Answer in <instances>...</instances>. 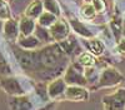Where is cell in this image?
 I'll return each mask as SVG.
<instances>
[{"instance_id":"6da1fadb","label":"cell","mask_w":125,"mask_h":110,"mask_svg":"<svg viewBox=\"0 0 125 110\" xmlns=\"http://www.w3.org/2000/svg\"><path fill=\"white\" fill-rule=\"evenodd\" d=\"M66 53L60 44L48 45L40 50H19L18 60L23 69L35 75L39 80L56 79L66 64Z\"/></svg>"},{"instance_id":"7a4b0ae2","label":"cell","mask_w":125,"mask_h":110,"mask_svg":"<svg viewBox=\"0 0 125 110\" xmlns=\"http://www.w3.org/2000/svg\"><path fill=\"white\" fill-rule=\"evenodd\" d=\"M64 80L66 81L68 85H79V86H86L89 83L83 74V68L81 65L78 64H70L65 69L64 74Z\"/></svg>"},{"instance_id":"3957f363","label":"cell","mask_w":125,"mask_h":110,"mask_svg":"<svg viewBox=\"0 0 125 110\" xmlns=\"http://www.w3.org/2000/svg\"><path fill=\"white\" fill-rule=\"evenodd\" d=\"M104 110H125V89H119L115 93L103 98Z\"/></svg>"},{"instance_id":"277c9868","label":"cell","mask_w":125,"mask_h":110,"mask_svg":"<svg viewBox=\"0 0 125 110\" xmlns=\"http://www.w3.org/2000/svg\"><path fill=\"white\" fill-rule=\"evenodd\" d=\"M124 81V76L114 68H108L101 73L99 78V84L98 88H109V86H115Z\"/></svg>"},{"instance_id":"5b68a950","label":"cell","mask_w":125,"mask_h":110,"mask_svg":"<svg viewBox=\"0 0 125 110\" xmlns=\"http://www.w3.org/2000/svg\"><path fill=\"white\" fill-rule=\"evenodd\" d=\"M64 96L66 100H70V101H85L89 98V93L85 86L68 85Z\"/></svg>"},{"instance_id":"8992f818","label":"cell","mask_w":125,"mask_h":110,"mask_svg":"<svg viewBox=\"0 0 125 110\" xmlns=\"http://www.w3.org/2000/svg\"><path fill=\"white\" fill-rule=\"evenodd\" d=\"M68 84L64 80V78H56L51 80L48 85V95L51 99H59L60 96L65 95Z\"/></svg>"},{"instance_id":"52a82bcc","label":"cell","mask_w":125,"mask_h":110,"mask_svg":"<svg viewBox=\"0 0 125 110\" xmlns=\"http://www.w3.org/2000/svg\"><path fill=\"white\" fill-rule=\"evenodd\" d=\"M0 85L4 88V90L10 94L11 96H20V95H24V90L21 88V85L19 84V81L15 78L11 76H8V78H1L0 80Z\"/></svg>"},{"instance_id":"ba28073f","label":"cell","mask_w":125,"mask_h":110,"mask_svg":"<svg viewBox=\"0 0 125 110\" xmlns=\"http://www.w3.org/2000/svg\"><path fill=\"white\" fill-rule=\"evenodd\" d=\"M49 30H50V34L53 36V39L58 43L65 40L69 36V28H68L66 23L62 21V20H56V23L51 25L49 28Z\"/></svg>"},{"instance_id":"9c48e42d","label":"cell","mask_w":125,"mask_h":110,"mask_svg":"<svg viewBox=\"0 0 125 110\" xmlns=\"http://www.w3.org/2000/svg\"><path fill=\"white\" fill-rule=\"evenodd\" d=\"M19 31H20V28H19V23L14 19H9L5 21L4 24V35L8 40L10 41H18L19 39Z\"/></svg>"},{"instance_id":"30bf717a","label":"cell","mask_w":125,"mask_h":110,"mask_svg":"<svg viewBox=\"0 0 125 110\" xmlns=\"http://www.w3.org/2000/svg\"><path fill=\"white\" fill-rule=\"evenodd\" d=\"M18 44L19 46L24 49V50H35L36 48L40 46L41 41L35 36V35H28V36H23L20 35L19 39H18Z\"/></svg>"},{"instance_id":"8fae6325","label":"cell","mask_w":125,"mask_h":110,"mask_svg":"<svg viewBox=\"0 0 125 110\" xmlns=\"http://www.w3.org/2000/svg\"><path fill=\"white\" fill-rule=\"evenodd\" d=\"M19 28H20V35H23V36L31 35L33 31H35V28H36L35 19H31V18L24 15L21 19H20Z\"/></svg>"},{"instance_id":"7c38bea8","label":"cell","mask_w":125,"mask_h":110,"mask_svg":"<svg viewBox=\"0 0 125 110\" xmlns=\"http://www.w3.org/2000/svg\"><path fill=\"white\" fill-rule=\"evenodd\" d=\"M43 1L41 0H34L33 3H30V5L25 10V15L31 18V19H38L41 14H43Z\"/></svg>"},{"instance_id":"4fadbf2b","label":"cell","mask_w":125,"mask_h":110,"mask_svg":"<svg viewBox=\"0 0 125 110\" xmlns=\"http://www.w3.org/2000/svg\"><path fill=\"white\" fill-rule=\"evenodd\" d=\"M56 15L50 13V11H43V14H41L39 18H38V23L39 25L44 26V28H50L53 24L56 23Z\"/></svg>"},{"instance_id":"5bb4252c","label":"cell","mask_w":125,"mask_h":110,"mask_svg":"<svg viewBox=\"0 0 125 110\" xmlns=\"http://www.w3.org/2000/svg\"><path fill=\"white\" fill-rule=\"evenodd\" d=\"M86 48H88L89 51L93 55H95V56L101 55L103 51H104V45L98 39H90V40H88V41H86Z\"/></svg>"},{"instance_id":"9a60e30c","label":"cell","mask_w":125,"mask_h":110,"mask_svg":"<svg viewBox=\"0 0 125 110\" xmlns=\"http://www.w3.org/2000/svg\"><path fill=\"white\" fill-rule=\"evenodd\" d=\"M30 108H31V104L29 103V100L26 98H23V95L14 96V100L11 101L13 110H30Z\"/></svg>"},{"instance_id":"2e32d148","label":"cell","mask_w":125,"mask_h":110,"mask_svg":"<svg viewBox=\"0 0 125 110\" xmlns=\"http://www.w3.org/2000/svg\"><path fill=\"white\" fill-rule=\"evenodd\" d=\"M35 36L41 43H49L51 40H54L51 34H50V30H46V28L41 26V25H38L35 28Z\"/></svg>"},{"instance_id":"e0dca14e","label":"cell","mask_w":125,"mask_h":110,"mask_svg":"<svg viewBox=\"0 0 125 110\" xmlns=\"http://www.w3.org/2000/svg\"><path fill=\"white\" fill-rule=\"evenodd\" d=\"M78 63L81 66L89 68V66H93L95 64V59H94V55L91 53H81L78 58Z\"/></svg>"},{"instance_id":"ac0fdd59","label":"cell","mask_w":125,"mask_h":110,"mask_svg":"<svg viewBox=\"0 0 125 110\" xmlns=\"http://www.w3.org/2000/svg\"><path fill=\"white\" fill-rule=\"evenodd\" d=\"M71 25H73V28H74L75 31L78 34H80L81 36H85V38H91L93 36V34L89 31L84 25H81L78 20H71Z\"/></svg>"},{"instance_id":"d6986e66","label":"cell","mask_w":125,"mask_h":110,"mask_svg":"<svg viewBox=\"0 0 125 110\" xmlns=\"http://www.w3.org/2000/svg\"><path fill=\"white\" fill-rule=\"evenodd\" d=\"M41 1H43V5H44V8H45L46 11L53 13V14H55L56 16L60 14V9H59V6H58V4H56L55 0H41Z\"/></svg>"},{"instance_id":"ffe728a7","label":"cell","mask_w":125,"mask_h":110,"mask_svg":"<svg viewBox=\"0 0 125 110\" xmlns=\"http://www.w3.org/2000/svg\"><path fill=\"white\" fill-rule=\"evenodd\" d=\"M81 14L86 19H93L96 14V10H95V8H94L93 4H85L81 8Z\"/></svg>"},{"instance_id":"44dd1931","label":"cell","mask_w":125,"mask_h":110,"mask_svg":"<svg viewBox=\"0 0 125 110\" xmlns=\"http://www.w3.org/2000/svg\"><path fill=\"white\" fill-rule=\"evenodd\" d=\"M0 19L1 20H9L10 18V10L5 0H0Z\"/></svg>"},{"instance_id":"7402d4cb","label":"cell","mask_w":125,"mask_h":110,"mask_svg":"<svg viewBox=\"0 0 125 110\" xmlns=\"http://www.w3.org/2000/svg\"><path fill=\"white\" fill-rule=\"evenodd\" d=\"M93 5H94V8H95L96 11H103L104 4H103L101 0H93Z\"/></svg>"},{"instance_id":"603a6c76","label":"cell","mask_w":125,"mask_h":110,"mask_svg":"<svg viewBox=\"0 0 125 110\" xmlns=\"http://www.w3.org/2000/svg\"><path fill=\"white\" fill-rule=\"evenodd\" d=\"M118 51H119L121 55H125V39H123V40H120V41H119Z\"/></svg>"}]
</instances>
